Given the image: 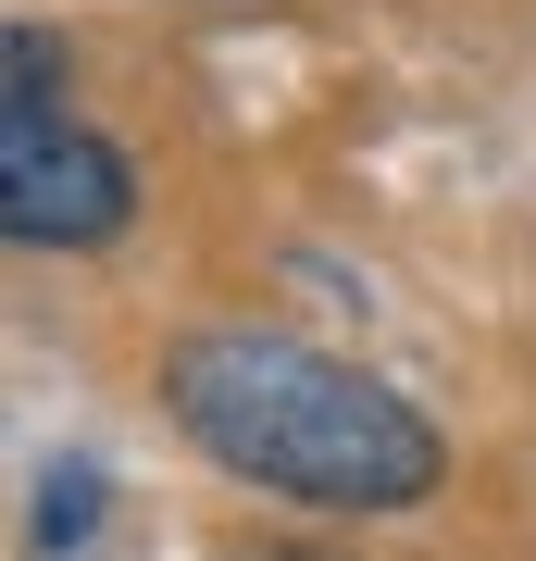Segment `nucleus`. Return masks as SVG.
Listing matches in <instances>:
<instances>
[{"label":"nucleus","instance_id":"obj_1","mask_svg":"<svg viewBox=\"0 0 536 561\" xmlns=\"http://www.w3.org/2000/svg\"><path fill=\"white\" fill-rule=\"evenodd\" d=\"M162 412L199 461H225L262 500L299 512H412L437 500L449 437L362 362H324L262 324H213V337L162 350Z\"/></svg>","mask_w":536,"mask_h":561},{"label":"nucleus","instance_id":"obj_2","mask_svg":"<svg viewBox=\"0 0 536 561\" xmlns=\"http://www.w3.org/2000/svg\"><path fill=\"white\" fill-rule=\"evenodd\" d=\"M0 225L25 250H113L138 225V162L88 138L76 113H25L0 138Z\"/></svg>","mask_w":536,"mask_h":561},{"label":"nucleus","instance_id":"obj_3","mask_svg":"<svg viewBox=\"0 0 536 561\" xmlns=\"http://www.w3.org/2000/svg\"><path fill=\"white\" fill-rule=\"evenodd\" d=\"M25 113H62V38L50 25H13V125Z\"/></svg>","mask_w":536,"mask_h":561},{"label":"nucleus","instance_id":"obj_4","mask_svg":"<svg viewBox=\"0 0 536 561\" xmlns=\"http://www.w3.org/2000/svg\"><path fill=\"white\" fill-rule=\"evenodd\" d=\"M88 524H100V474H50V486H38V549H50V561L88 549Z\"/></svg>","mask_w":536,"mask_h":561}]
</instances>
